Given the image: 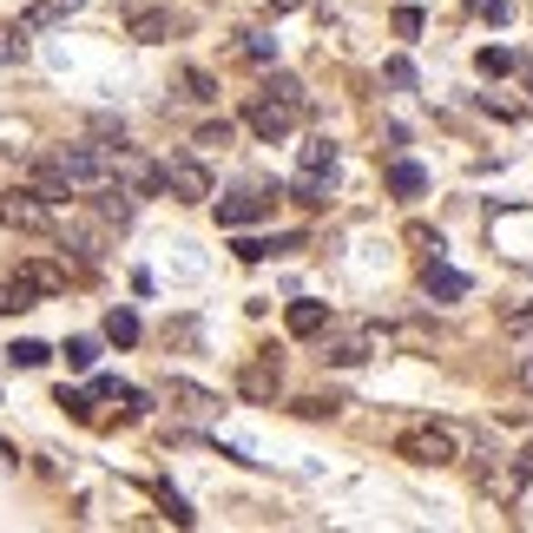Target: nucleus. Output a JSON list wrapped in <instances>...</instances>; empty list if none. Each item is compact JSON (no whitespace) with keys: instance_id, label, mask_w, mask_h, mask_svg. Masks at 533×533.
I'll return each instance as SVG.
<instances>
[{"instance_id":"nucleus-6","label":"nucleus","mask_w":533,"mask_h":533,"mask_svg":"<svg viewBox=\"0 0 533 533\" xmlns=\"http://www.w3.org/2000/svg\"><path fill=\"white\" fill-rule=\"evenodd\" d=\"M237 388H244L250 402H270V396H277V356H264V362H250V369L237 376Z\"/></svg>"},{"instance_id":"nucleus-12","label":"nucleus","mask_w":533,"mask_h":533,"mask_svg":"<svg viewBox=\"0 0 533 533\" xmlns=\"http://www.w3.org/2000/svg\"><path fill=\"white\" fill-rule=\"evenodd\" d=\"M34 284H20V277H14V284H0V317H20V310H34Z\"/></svg>"},{"instance_id":"nucleus-3","label":"nucleus","mask_w":533,"mask_h":533,"mask_svg":"<svg viewBox=\"0 0 533 533\" xmlns=\"http://www.w3.org/2000/svg\"><path fill=\"white\" fill-rule=\"evenodd\" d=\"M165 191H172L178 205H205L211 198V172L198 158H172V165H165Z\"/></svg>"},{"instance_id":"nucleus-7","label":"nucleus","mask_w":533,"mask_h":533,"mask_svg":"<svg viewBox=\"0 0 533 533\" xmlns=\"http://www.w3.org/2000/svg\"><path fill=\"white\" fill-rule=\"evenodd\" d=\"M14 277H20V284H34L40 297H53V290H66V264H46V257H34V264H20Z\"/></svg>"},{"instance_id":"nucleus-25","label":"nucleus","mask_w":533,"mask_h":533,"mask_svg":"<svg viewBox=\"0 0 533 533\" xmlns=\"http://www.w3.org/2000/svg\"><path fill=\"white\" fill-rule=\"evenodd\" d=\"M508 66H514L508 46H488V53H481V73H508Z\"/></svg>"},{"instance_id":"nucleus-10","label":"nucleus","mask_w":533,"mask_h":533,"mask_svg":"<svg viewBox=\"0 0 533 533\" xmlns=\"http://www.w3.org/2000/svg\"><path fill=\"white\" fill-rule=\"evenodd\" d=\"M428 297L461 303V297H468V277H461V270H448V264H428Z\"/></svg>"},{"instance_id":"nucleus-23","label":"nucleus","mask_w":533,"mask_h":533,"mask_svg":"<svg viewBox=\"0 0 533 533\" xmlns=\"http://www.w3.org/2000/svg\"><path fill=\"white\" fill-rule=\"evenodd\" d=\"M382 79H388V86H402V93H415V66H408V60H388Z\"/></svg>"},{"instance_id":"nucleus-5","label":"nucleus","mask_w":533,"mask_h":533,"mask_svg":"<svg viewBox=\"0 0 533 533\" xmlns=\"http://www.w3.org/2000/svg\"><path fill=\"white\" fill-rule=\"evenodd\" d=\"M270 211H277L270 191H237V198H224V205H217V217L231 224V231H244V224H257V217H270Z\"/></svg>"},{"instance_id":"nucleus-31","label":"nucleus","mask_w":533,"mask_h":533,"mask_svg":"<svg viewBox=\"0 0 533 533\" xmlns=\"http://www.w3.org/2000/svg\"><path fill=\"white\" fill-rule=\"evenodd\" d=\"M474 14H488V20H508V0H468Z\"/></svg>"},{"instance_id":"nucleus-20","label":"nucleus","mask_w":533,"mask_h":533,"mask_svg":"<svg viewBox=\"0 0 533 533\" xmlns=\"http://www.w3.org/2000/svg\"><path fill=\"white\" fill-rule=\"evenodd\" d=\"M106 336H112V343H138V317L132 310H112L106 317Z\"/></svg>"},{"instance_id":"nucleus-29","label":"nucleus","mask_w":533,"mask_h":533,"mask_svg":"<svg viewBox=\"0 0 533 533\" xmlns=\"http://www.w3.org/2000/svg\"><path fill=\"white\" fill-rule=\"evenodd\" d=\"M237 257H244V264H264V257H270V244H257V237H244V244H237Z\"/></svg>"},{"instance_id":"nucleus-11","label":"nucleus","mask_w":533,"mask_h":533,"mask_svg":"<svg viewBox=\"0 0 533 533\" xmlns=\"http://www.w3.org/2000/svg\"><path fill=\"white\" fill-rule=\"evenodd\" d=\"M93 211H99V224H132V191H112V185H99Z\"/></svg>"},{"instance_id":"nucleus-15","label":"nucleus","mask_w":533,"mask_h":533,"mask_svg":"<svg viewBox=\"0 0 533 533\" xmlns=\"http://www.w3.org/2000/svg\"><path fill=\"white\" fill-rule=\"evenodd\" d=\"M362 356H369V336H343V343L329 349V362H336V369H356Z\"/></svg>"},{"instance_id":"nucleus-13","label":"nucleus","mask_w":533,"mask_h":533,"mask_svg":"<svg viewBox=\"0 0 533 533\" xmlns=\"http://www.w3.org/2000/svg\"><path fill=\"white\" fill-rule=\"evenodd\" d=\"M66 14H73V0H34L20 26H26V34H34V26H53V20H66Z\"/></svg>"},{"instance_id":"nucleus-2","label":"nucleus","mask_w":533,"mask_h":533,"mask_svg":"<svg viewBox=\"0 0 533 533\" xmlns=\"http://www.w3.org/2000/svg\"><path fill=\"white\" fill-rule=\"evenodd\" d=\"M0 224H14V231H53L60 211H53L46 191H0Z\"/></svg>"},{"instance_id":"nucleus-18","label":"nucleus","mask_w":533,"mask_h":533,"mask_svg":"<svg viewBox=\"0 0 533 533\" xmlns=\"http://www.w3.org/2000/svg\"><path fill=\"white\" fill-rule=\"evenodd\" d=\"M329 198V172H303L297 178V205H323Z\"/></svg>"},{"instance_id":"nucleus-24","label":"nucleus","mask_w":533,"mask_h":533,"mask_svg":"<svg viewBox=\"0 0 533 533\" xmlns=\"http://www.w3.org/2000/svg\"><path fill=\"white\" fill-rule=\"evenodd\" d=\"M132 34H138V40H158V34H165V14H138Z\"/></svg>"},{"instance_id":"nucleus-8","label":"nucleus","mask_w":533,"mask_h":533,"mask_svg":"<svg viewBox=\"0 0 533 533\" xmlns=\"http://www.w3.org/2000/svg\"><path fill=\"white\" fill-rule=\"evenodd\" d=\"M388 191H396V198H422V191H428V172H422L415 158H396V165H388Z\"/></svg>"},{"instance_id":"nucleus-19","label":"nucleus","mask_w":533,"mask_h":533,"mask_svg":"<svg viewBox=\"0 0 533 533\" xmlns=\"http://www.w3.org/2000/svg\"><path fill=\"white\" fill-rule=\"evenodd\" d=\"M303 172H336V146H329V138L303 146Z\"/></svg>"},{"instance_id":"nucleus-32","label":"nucleus","mask_w":533,"mask_h":533,"mask_svg":"<svg viewBox=\"0 0 533 533\" xmlns=\"http://www.w3.org/2000/svg\"><path fill=\"white\" fill-rule=\"evenodd\" d=\"M527 468H533V441H527Z\"/></svg>"},{"instance_id":"nucleus-4","label":"nucleus","mask_w":533,"mask_h":533,"mask_svg":"<svg viewBox=\"0 0 533 533\" xmlns=\"http://www.w3.org/2000/svg\"><path fill=\"white\" fill-rule=\"evenodd\" d=\"M402 455L441 468V461H455V435H448V428H408V435H402Z\"/></svg>"},{"instance_id":"nucleus-9","label":"nucleus","mask_w":533,"mask_h":533,"mask_svg":"<svg viewBox=\"0 0 533 533\" xmlns=\"http://www.w3.org/2000/svg\"><path fill=\"white\" fill-rule=\"evenodd\" d=\"M290 336H323V323H329V303H310V297H303V303H290Z\"/></svg>"},{"instance_id":"nucleus-26","label":"nucleus","mask_w":533,"mask_h":533,"mask_svg":"<svg viewBox=\"0 0 533 533\" xmlns=\"http://www.w3.org/2000/svg\"><path fill=\"white\" fill-rule=\"evenodd\" d=\"M231 138H237V126L224 119V126H205V132H198V146H231Z\"/></svg>"},{"instance_id":"nucleus-21","label":"nucleus","mask_w":533,"mask_h":533,"mask_svg":"<svg viewBox=\"0 0 533 533\" xmlns=\"http://www.w3.org/2000/svg\"><path fill=\"white\" fill-rule=\"evenodd\" d=\"M46 356H53L46 343H14V349H7V362H14V369H40Z\"/></svg>"},{"instance_id":"nucleus-27","label":"nucleus","mask_w":533,"mask_h":533,"mask_svg":"<svg viewBox=\"0 0 533 533\" xmlns=\"http://www.w3.org/2000/svg\"><path fill=\"white\" fill-rule=\"evenodd\" d=\"M244 53H250V60H277V46L264 34H244Z\"/></svg>"},{"instance_id":"nucleus-16","label":"nucleus","mask_w":533,"mask_h":533,"mask_svg":"<svg viewBox=\"0 0 533 533\" xmlns=\"http://www.w3.org/2000/svg\"><path fill=\"white\" fill-rule=\"evenodd\" d=\"M26 60V26H0V66H20Z\"/></svg>"},{"instance_id":"nucleus-22","label":"nucleus","mask_w":533,"mask_h":533,"mask_svg":"<svg viewBox=\"0 0 533 533\" xmlns=\"http://www.w3.org/2000/svg\"><path fill=\"white\" fill-rule=\"evenodd\" d=\"M60 408L79 415V422H93V396H79V388H60Z\"/></svg>"},{"instance_id":"nucleus-1","label":"nucleus","mask_w":533,"mask_h":533,"mask_svg":"<svg viewBox=\"0 0 533 533\" xmlns=\"http://www.w3.org/2000/svg\"><path fill=\"white\" fill-rule=\"evenodd\" d=\"M297 119H303V106H297V99H284V93H270V86H264L257 99L244 106V126L257 132L264 146H277V138H290V132H297Z\"/></svg>"},{"instance_id":"nucleus-17","label":"nucleus","mask_w":533,"mask_h":533,"mask_svg":"<svg viewBox=\"0 0 533 533\" xmlns=\"http://www.w3.org/2000/svg\"><path fill=\"white\" fill-rule=\"evenodd\" d=\"M60 356H66V369H93V362H99V343H93V336H73Z\"/></svg>"},{"instance_id":"nucleus-28","label":"nucleus","mask_w":533,"mask_h":533,"mask_svg":"<svg viewBox=\"0 0 533 533\" xmlns=\"http://www.w3.org/2000/svg\"><path fill=\"white\" fill-rule=\"evenodd\" d=\"M396 34H402V40H415V34H422V14L402 7V14H396Z\"/></svg>"},{"instance_id":"nucleus-14","label":"nucleus","mask_w":533,"mask_h":533,"mask_svg":"<svg viewBox=\"0 0 533 533\" xmlns=\"http://www.w3.org/2000/svg\"><path fill=\"white\" fill-rule=\"evenodd\" d=\"M178 86H185V99H198V106L217 99V79H211L205 66H185V73H178Z\"/></svg>"},{"instance_id":"nucleus-30","label":"nucleus","mask_w":533,"mask_h":533,"mask_svg":"<svg viewBox=\"0 0 533 533\" xmlns=\"http://www.w3.org/2000/svg\"><path fill=\"white\" fill-rule=\"evenodd\" d=\"M508 329L514 336H533V303H527V310H508Z\"/></svg>"},{"instance_id":"nucleus-33","label":"nucleus","mask_w":533,"mask_h":533,"mask_svg":"<svg viewBox=\"0 0 533 533\" xmlns=\"http://www.w3.org/2000/svg\"><path fill=\"white\" fill-rule=\"evenodd\" d=\"M527 382H533V362H527Z\"/></svg>"}]
</instances>
